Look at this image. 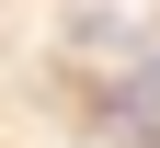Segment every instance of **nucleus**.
Here are the masks:
<instances>
[{"label":"nucleus","instance_id":"f257e3e1","mask_svg":"<svg viewBox=\"0 0 160 148\" xmlns=\"http://www.w3.org/2000/svg\"><path fill=\"white\" fill-rule=\"evenodd\" d=\"M114 103H126V114H149V125H160V57H149V69H137V80H126V91H114Z\"/></svg>","mask_w":160,"mask_h":148}]
</instances>
